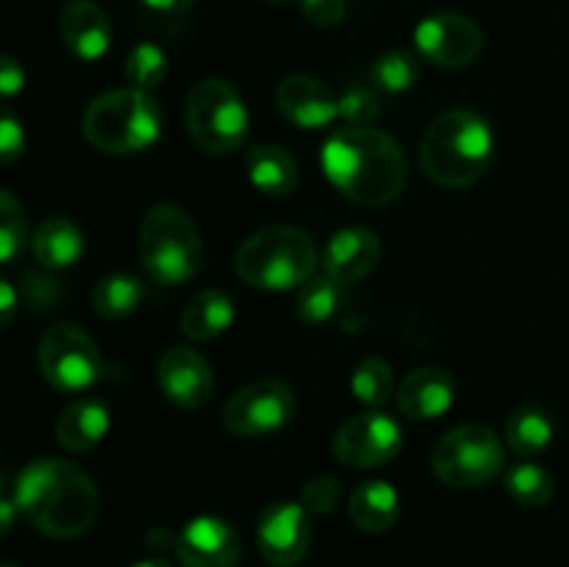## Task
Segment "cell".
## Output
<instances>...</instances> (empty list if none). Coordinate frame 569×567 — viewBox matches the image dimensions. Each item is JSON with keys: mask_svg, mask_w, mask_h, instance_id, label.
I'll use <instances>...</instances> for the list:
<instances>
[{"mask_svg": "<svg viewBox=\"0 0 569 567\" xmlns=\"http://www.w3.org/2000/svg\"><path fill=\"white\" fill-rule=\"evenodd\" d=\"M320 161L328 181L367 209L398 200L409 181L403 148L378 128H339L322 145Z\"/></svg>", "mask_w": 569, "mask_h": 567, "instance_id": "1", "label": "cell"}, {"mask_svg": "<svg viewBox=\"0 0 569 567\" xmlns=\"http://www.w3.org/2000/svg\"><path fill=\"white\" fill-rule=\"evenodd\" d=\"M14 504L37 531L56 539L87 534L100 515V493L81 467L64 459H33L17 476Z\"/></svg>", "mask_w": 569, "mask_h": 567, "instance_id": "2", "label": "cell"}, {"mask_svg": "<svg viewBox=\"0 0 569 567\" xmlns=\"http://www.w3.org/2000/svg\"><path fill=\"white\" fill-rule=\"evenodd\" d=\"M492 156V126L472 109L442 111L420 139L422 172L448 189H465L481 181Z\"/></svg>", "mask_w": 569, "mask_h": 567, "instance_id": "3", "label": "cell"}, {"mask_svg": "<svg viewBox=\"0 0 569 567\" xmlns=\"http://www.w3.org/2000/svg\"><path fill=\"white\" fill-rule=\"evenodd\" d=\"M83 137L109 156L142 153L161 137V109L144 89L122 87L94 98L83 111Z\"/></svg>", "mask_w": 569, "mask_h": 567, "instance_id": "4", "label": "cell"}, {"mask_svg": "<svg viewBox=\"0 0 569 567\" xmlns=\"http://www.w3.org/2000/svg\"><path fill=\"white\" fill-rule=\"evenodd\" d=\"M317 261L320 259L309 233L292 226H270L239 245L233 267L248 287L287 292L303 287L315 276Z\"/></svg>", "mask_w": 569, "mask_h": 567, "instance_id": "5", "label": "cell"}, {"mask_svg": "<svg viewBox=\"0 0 569 567\" xmlns=\"http://www.w3.org/2000/svg\"><path fill=\"white\" fill-rule=\"evenodd\" d=\"M139 261L153 284L178 287L203 267V239L192 217L176 203H156L139 226Z\"/></svg>", "mask_w": 569, "mask_h": 567, "instance_id": "6", "label": "cell"}, {"mask_svg": "<svg viewBox=\"0 0 569 567\" xmlns=\"http://www.w3.org/2000/svg\"><path fill=\"white\" fill-rule=\"evenodd\" d=\"M248 106L233 83L203 78L189 89L187 131L200 150L211 156L233 153L248 139Z\"/></svg>", "mask_w": 569, "mask_h": 567, "instance_id": "7", "label": "cell"}, {"mask_svg": "<svg viewBox=\"0 0 569 567\" xmlns=\"http://www.w3.org/2000/svg\"><path fill=\"white\" fill-rule=\"evenodd\" d=\"M433 472L442 484L456 489L483 487L495 481L506 467L503 439L481 422L456 426L437 442L431 456Z\"/></svg>", "mask_w": 569, "mask_h": 567, "instance_id": "8", "label": "cell"}, {"mask_svg": "<svg viewBox=\"0 0 569 567\" xmlns=\"http://www.w3.org/2000/svg\"><path fill=\"white\" fill-rule=\"evenodd\" d=\"M39 370L59 392H87L103 376V356L98 345L72 322H56L39 339Z\"/></svg>", "mask_w": 569, "mask_h": 567, "instance_id": "9", "label": "cell"}, {"mask_svg": "<svg viewBox=\"0 0 569 567\" xmlns=\"http://www.w3.org/2000/svg\"><path fill=\"white\" fill-rule=\"evenodd\" d=\"M295 417V392L281 378H256L237 389L222 406V426L233 437H267L287 428Z\"/></svg>", "mask_w": 569, "mask_h": 567, "instance_id": "10", "label": "cell"}, {"mask_svg": "<svg viewBox=\"0 0 569 567\" xmlns=\"http://www.w3.org/2000/svg\"><path fill=\"white\" fill-rule=\"evenodd\" d=\"M403 448V428L383 411L370 409L345 422L333 437V456L353 470L389 465Z\"/></svg>", "mask_w": 569, "mask_h": 567, "instance_id": "11", "label": "cell"}, {"mask_svg": "<svg viewBox=\"0 0 569 567\" xmlns=\"http://www.w3.org/2000/svg\"><path fill=\"white\" fill-rule=\"evenodd\" d=\"M417 56L445 70L472 64L483 50V31L476 20L456 11H439L415 28Z\"/></svg>", "mask_w": 569, "mask_h": 567, "instance_id": "12", "label": "cell"}, {"mask_svg": "<svg viewBox=\"0 0 569 567\" xmlns=\"http://www.w3.org/2000/svg\"><path fill=\"white\" fill-rule=\"evenodd\" d=\"M259 550L272 567H295L311 545L309 511L300 500H276L267 506L256 528Z\"/></svg>", "mask_w": 569, "mask_h": 567, "instance_id": "13", "label": "cell"}, {"mask_svg": "<svg viewBox=\"0 0 569 567\" xmlns=\"http://www.w3.org/2000/svg\"><path fill=\"white\" fill-rule=\"evenodd\" d=\"M156 378L167 400L181 409H200L214 395V376H211L209 361L187 345H176L161 354Z\"/></svg>", "mask_w": 569, "mask_h": 567, "instance_id": "14", "label": "cell"}, {"mask_svg": "<svg viewBox=\"0 0 569 567\" xmlns=\"http://www.w3.org/2000/svg\"><path fill=\"white\" fill-rule=\"evenodd\" d=\"M176 556L181 567H237L242 545L231 523L203 515L181 528L176 537Z\"/></svg>", "mask_w": 569, "mask_h": 567, "instance_id": "15", "label": "cell"}, {"mask_svg": "<svg viewBox=\"0 0 569 567\" xmlns=\"http://www.w3.org/2000/svg\"><path fill=\"white\" fill-rule=\"evenodd\" d=\"M381 261V239L361 226L342 228L328 239L322 250V272L339 284H356L376 270Z\"/></svg>", "mask_w": 569, "mask_h": 567, "instance_id": "16", "label": "cell"}, {"mask_svg": "<svg viewBox=\"0 0 569 567\" xmlns=\"http://www.w3.org/2000/svg\"><path fill=\"white\" fill-rule=\"evenodd\" d=\"M276 103L298 128H326L339 117V98L311 76H287L278 83Z\"/></svg>", "mask_w": 569, "mask_h": 567, "instance_id": "17", "label": "cell"}, {"mask_svg": "<svg viewBox=\"0 0 569 567\" xmlns=\"http://www.w3.org/2000/svg\"><path fill=\"white\" fill-rule=\"evenodd\" d=\"M59 31L70 53L81 61L103 59L111 48V22L94 0H67Z\"/></svg>", "mask_w": 569, "mask_h": 567, "instance_id": "18", "label": "cell"}, {"mask_svg": "<svg viewBox=\"0 0 569 567\" xmlns=\"http://www.w3.org/2000/svg\"><path fill=\"white\" fill-rule=\"evenodd\" d=\"M456 381L442 367H417L400 381L398 409L409 420H437L453 406Z\"/></svg>", "mask_w": 569, "mask_h": 567, "instance_id": "19", "label": "cell"}, {"mask_svg": "<svg viewBox=\"0 0 569 567\" xmlns=\"http://www.w3.org/2000/svg\"><path fill=\"white\" fill-rule=\"evenodd\" d=\"M109 426L111 411L103 400L78 398L56 420V439H59L61 448L83 454V450H92L94 445L103 442Z\"/></svg>", "mask_w": 569, "mask_h": 567, "instance_id": "20", "label": "cell"}, {"mask_svg": "<svg viewBox=\"0 0 569 567\" xmlns=\"http://www.w3.org/2000/svg\"><path fill=\"white\" fill-rule=\"evenodd\" d=\"M244 165L250 183L270 198H287L298 187V161L281 145H256Z\"/></svg>", "mask_w": 569, "mask_h": 567, "instance_id": "21", "label": "cell"}, {"mask_svg": "<svg viewBox=\"0 0 569 567\" xmlns=\"http://www.w3.org/2000/svg\"><path fill=\"white\" fill-rule=\"evenodd\" d=\"M350 520L367 534H383L398 523L400 495L389 481H361L350 495Z\"/></svg>", "mask_w": 569, "mask_h": 567, "instance_id": "22", "label": "cell"}, {"mask_svg": "<svg viewBox=\"0 0 569 567\" xmlns=\"http://www.w3.org/2000/svg\"><path fill=\"white\" fill-rule=\"evenodd\" d=\"M33 256L48 270H67V267L78 265L83 256L87 239H83L81 228L67 217H50L42 226L33 231L31 239Z\"/></svg>", "mask_w": 569, "mask_h": 567, "instance_id": "23", "label": "cell"}, {"mask_svg": "<svg viewBox=\"0 0 569 567\" xmlns=\"http://www.w3.org/2000/svg\"><path fill=\"white\" fill-rule=\"evenodd\" d=\"M237 309L233 300L220 289H203L181 311V331L194 342H209L231 328Z\"/></svg>", "mask_w": 569, "mask_h": 567, "instance_id": "24", "label": "cell"}, {"mask_svg": "<svg viewBox=\"0 0 569 567\" xmlns=\"http://www.w3.org/2000/svg\"><path fill=\"white\" fill-rule=\"evenodd\" d=\"M148 298V287L142 278L128 276V272H111L100 278L92 289V309L106 320H122L133 315Z\"/></svg>", "mask_w": 569, "mask_h": 567, "instance_id": "25", "label": "cell"}, {"mask_svg": "<svg viewBox=\"0 0 569 567\" xmlns=\"http://www.w3.org/2000/svg\"><path fill=\"white\" fill-rule=\"evenodd\" d=\"M506 442L517 456H537L553 442V422H550L548 411L537 409V406H522V409L511 411L506 420Z\"/></svg>", "mask_w": 569, "mask_h": 567, "instance_id": "26", "label": "cell"}, {"mask_svg": "<svg viewBox=\"0 0 569 567\" xmlns=\"http://www.w3.org/2000/svg\"><path fill=\"white\" fill-rule=\"evenodd\" d=\"M350 392L367 409H381V406H387L395 395L392 367L381 356H367V359H361L356 365L353 376H350Z\"/></svg>", "mask_w": 569, "mask_h": 567, "instance_id": "27", "label": "cell"}, {"mask_svg": "<svg viewBox=\"0 0 569 567\" xmlns=\"http://www.w3.org/2000/svg\"><path fill=\"white\" fill-rule=\"evenodd\" d=\"M506 493L528 509H542L553 500L556 481L545 467L533 465V461H522L506 472Z\"/></svg>", "mask_w": 569, "mask_h": 567, "instance_id": "28", "label": "cell"}, {"mask_svg": "<svg viewBox=\"0 0 569 567\" xmlns=\"http://www.w3.org/2000/svg\"><path fill=\"white\" fill-rule=\"evenodd\" d=\"M342 306V284L331 276H311L300 287L298 295V317L306 326H322L331 320Z\"/></svg>", "mask_w": 569, "mask_h": 567, "instance_id": "29", "label": "cell"}, {"mask_svg": "<svg viewBox=\"0 0 569 567\" xmlns=\"http://www.w3.org/2000/svg\"><path fill=\"white\" fill-rule=\"evenodd\" d=\"M372 87L381 89V92L400 94L406 89H411L420 78V56L411 53V50H387V53L378 56L372 61Z\"/></svg>", "mask_w": 569, "mask_h": 567, "instance_id": "30", "label": "cell"}, {"mask_svg": "<svg viewBox=\"0 0 569 567\" xmlns=\"http://www.w3.org/2000/svg\"><path fill=\"white\" fill-rule=\"evenodd\" d=\"M28 239V220L20 200L0 189V265H9L22 253Z\"/></svg>", "mask_w": 569, "mask_h": 567, "instance_id": "31", "label": "cell"}, {"mask_svg": "<svg viewBox=\"0 0 569 567\" xmlns=\"http://www.w3.org/2000/svg\"><path fill=\"white\" fill-rule=\"evenodd\" d=\"M126 76L131 87L150 92L167 78V53L153 42L137 44L126 59Z\"/></svg>", "mask_w": 569, "mask_h": 567, "instance_id": "32", "label": "cell"}, {"mask_svg": "<svg viewBox=\"0 0 569 567\" xmlns=\"http://www.w3.org/2000/svg\"><path fill=\"white\" fill-rule=\"evenodd\" d=\"M339 117L353 128H370L381 117V100L378 89L367 83H356L339 94Z\"/></svg>", "mask_w": 569, "mask_h": 567, "instance_id": "33", "label": "cell"}, {"mask_svg": "<svg viewBox=\"0 0 569 567\" xmlns=\"http://www.w3.org/2000/svg\"><path fill=\"white\" fill-rule=\"evenodd\" d=\"M339 495H342V489H339L337 478L315 476L306 481L303 495H300V504L306 506L309 515H326V511L337 509Z\"/></svg>", "mask_w": 569, "mask_h": 567, "instance_id": "34", "label": "cell"}, {"mask_svg": "<svg viewBox=\"0 0 569 567\" xmlns=\"http://www.w3.org/2000/svg\"><path fill=\"white\" fill-rule=\"evenodd\" d=\"M22 150H26V128L9 106L0 103V165L17 161Z\"/></svg>", "mask_w": 569, "mask_h": 567, "instance_id": "35", "label": "cell"}, {"mask_svg": "<svg viewBox=\"0 0 569 567\" xmlns=\"http://www.w3.org/2000/svg\"><path fill=\"white\" fill-rule=\"evenodd\" d=\"M303 17L317 28H333L345 20V0H300Z\"/></svg>", "mask_w": 569, "mask_h": 567, "instance_id": "36", "label": "cell"}, {"mask_svg": "<svg viewBox=\"0 0 569 567\" xmlns=\"http://www.w3.org/2000/svg\"><path fill=\"white\" fill-rule=\"evenodd\" d=\"M26 87V70L14 56L0 53V98H14Z\"/></svg>", "mask_w": 569, "mask_h": 567, "instance_id": "37", "label": "cell"}, {"mask_svg": "<svg viewBox=\"0 0 569 567\" xmlns=\"http://www.w3.org/2000/svg\"><path fill=\"white\" fill-rule=\"evenodd\" d=\"M17 309H20V298H17V289L0 276V328L9 326L17 317Z\"/></svg>", "mask_w": 569, "mask_h": 567, "instance_id": "38", "label": "cell"}, {"mask_svg": "<svg viewBox=\"0 0 569 567\" xmlns=\"http://www.w3.org/2000/svg\"><path fill=\"white\" fill-rule=\"evenodd\" d=\"M139 3L153 11H164V14H181V11L192 9L194 0H139Z\"/></svg>", "mask_w": 569, "mask_h": 567, "instance_id": "39", "label": "cell"}, {"mask_svg": "<svg viewBox=\"0 0 569 567\" xmlns=\"http://www.w3.org/2000/svg\"><path fill=\"white\" fill-rule=\"evenodd\" d=\"M17 504H14V498H3V495H0V537H3V534H9L11 531V526H14V520H17Z\"/></svg>", "mask_w": 569, "mask_h": 567, "instance_id": "40", "label": "cell"}, {"mask_svg": "<svg viewBox=\"0 0 569 567\" xmlns=\"http://www.w3.org/2000/svg\"><path fill=\"white\" fill-rule=\"evenodd\" d=\"M131 567H172V565H170V561L156 559V556H153V559H139L137 565H131Z\"/></svg>", "mask_w": 569, "mask_h": 567, "instance_id": "41", "label": "cell"}, {"mask_svg": "<svg viewBox=\"0 0 569 567\" xmlns=\"http://www.w3.org/2000/svg\"><path fill=\"white\" fill-rule=\"evenodd\" d=\"M0 567H17L14 561H0Z\"/></svg>", "mask_w": 569, "mask_h": 567, "instance_id": "42", "label": "cell"}, {"mask_svg": "<svg viewBox=\"0 0 569 567\" xmlns=\"http://www.w3.org/2000/svg\"><path fill=\"white\" fill-rule=\"evenodd\" d=\"M267 3H292V0H267Z\"/></svg>", "mask_w": 569, "mask_h": 567, "instance_id": "43", "label": "cell"}]
</instances>
